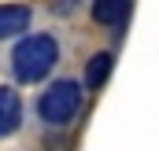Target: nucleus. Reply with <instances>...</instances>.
I'll use <instances>...</instances> for the list:
<instances>
[{"instance_id": "1", "label": "nucleus", "mask_w": 159, "mask_h": 151, "mask_svg": "<svg viewBox=\"0 0 159 151\" xmlns=\"http://www.w3.org/2000/svg\"><path fill=\"white\" fill-rule=\"evenodd\" d=\"M56 59H59V44H56V37H48V33L22 37L19 44H15V52H11L15 77L26 81V85H34V81H41V77H48V70L56 67Z\"/></svg>"}, {"instance_id": "6", "label": "nucleus", "mask_w": 159, "mask_h": 151, "mask_svg": "<svg viewBox=\"0 0 159 151\" xmlns=\"http://www.w3.org/2000/svg\"><path fill=\"white\" fill-rule=\"evenodd\" d=\"M107 74H111V55L100 52V55H93L89 67H85V85H89V88H100V85L107 81Z\"/></svg>"}, {"instance_id": "3", "label": "nucleus", "mask_w": 159, "mask_h": 151, "mask_svg": "<svg viewBox=\"0 0 159 151\" xmlns=\"http://www.w3.org/2000/svg\"><path fill=\"white\" fill-rule=\"evenodd\" d=\"M30 26V7L26 4H0V41L19 37Z\"/></svg>"}, {"instance_id": "4", "label": "nucleus", "mask_w": 159, "mask_h": 151, "mask_svg": "<svg viewBox=\"0 0 159 151\" xmlns=\"http://www.w3.org/2000/svg\"><path fill=\"white\" fill-rule=\"evenodd\" d=\"M22 125V100L11 88H0V136H11Z\"/></svg>"}, {"instance_id": "2", "label": "nucleus", "mask_w": 159, "mask_h": 151, "mask_svg": "<svg viewBox=\"0 0 159 151\" xmlns=\"http://www.w3.org/2000/svg\"><path fill=\"white\" fill-rule=\"evenodd\" d=\"M81 111V85L78 81H56L44 88V96L37 100V114L48 125H67L74 114Z\"/></svg>"}, {"instance_id": "5", "label": "nucleus", "mask_w": 159, "mask_h": 151, "mask_svg": "<svg viewBox=\"0 0 159 151\" xmlns=\"http://www.w3.org/2000/svg\"><path fill=\"white\" fill-rule=\"evenodd\" d=\"M129 15V0H93V19L100 26H119Z\"/></svg>"}]
</instances>
